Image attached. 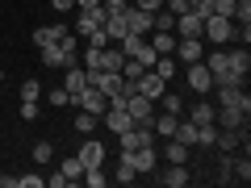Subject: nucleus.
<instances>
[{
    "label": "nucleus",
    "mask_w": 251,
    "mask_h": 188,
    "mask_svg": "<svg viewBox=\"0 0 251 188\" xmlns=\"http://www.w3.org/2000/svg\"><path fill=\"white\" fill-rule=\"evenodd\" d=\"M176 29H180V38H201V13L197 9L176 13Z\"/></svg>",
    "instance_id": "ddd939ff"
},
{
    "label": "nucleus",
    "mask_w": 251,
    "mask_h": 188,
    "mask_svg": "<svg viewBox=\"0 0 251 188\" xmlns=\"http://www.w3.org/2000/svg\"><path fill=\"white\" fill-rule=\"evenodd\" d=\"M126 113L134 117L138 125H151V117H155V100H147L143 92H134V96H126Z\"/></svg>",
    "instance_id": "39448f33"
},
{
    "label": "nucleus",
    "mask_w": 251,
    "mask_h": 188,
    "mask_svg": "<svg viewBox=\"0 0 251 188\" xmlns=\"http://www.w3.org/2000/svg\"><path fill=\"white\" fill-rule=\"evenodd\" d=\"M126 25H130V34H151V13L147 9H134V4H130V13H126Z\"/></svg>",
    "instance_id": "f3484780"
},
{
    "label": "nucleus",
    "mask_w": 251,
    "mask_h": 188,
    "mask_svg": "<svg viewBox=\"0 0 251 188\" xmlns=\"http://www.w3.org/2000/svg\"><path fill=\"white\" fill-rule=\"evenodd\" d=\"M234 21L230 17H205L201 21V38H205V42H234Z\"/></svg>",
    "instance_id": "f257e3e1"
},
{
    "label": "nucleus",
    "mask_w": 251,
    "mask_h": 188,
    "mask_svg": "<svg viewBox=\"0 0 251 188\" xmlns=\"http://www.w3.org/2000/svg\"><path fill=\"white\" fill-rule=\"evenodd\" d=\"M80 163L84 167H100V163H105V142H80Z\"/></svg>",
    "instance_id": "dca6fc26"
},
{
    "label": "nucleus",
    "mask_w": 251,
    "mask_h": 188,
    "mask_svg": "<svg viewBox=\"0 0 251 188\" xmlns=\"http://www.w3.org/2000/svg\"><path fill=\"white\" fill-rule=\"evenodd\" d=\"M188 88L193 92H201V96H209V88H214V75H209V67H205V59H197V63H188Z\"/></svg>",
    "instance_id": "20e7f679"
},
{
    "label": "nucleus",
    "mask_w": 251,
    "mask_h": 188,
    "mask_svg": "<svg viewBox=\"0 0 251 188\" xmlns=\"http://www.w3.org/2000/svg\"><path fill=\"white\" fill-rule=\"evenodd\" d=\"M113 180H117V184H134V180H138V171H134V163H130V155H122V159H117Z\"/></svg>",
    "instance_id": "393cba45"
},
{
    "label": "nucleus",
    "mask_w": 251,
    "mask_h": 188,
    "mask_svg": "<svg viewBox=\"0 0 251 188\" xmlns=\"http://www.w3.org/2000/svg\"><path fill=\"white\" fill-rule=\"evenodd\" d=\"M163 159L168 163H188V146L176 142V138H163Z\"/></svg>",
    "instance_id": "4be33fe9"
},
{
    "label": "nucleus",
    "mask_w": 251,
    "mask_h": 188,
    "mask_svg": "<svg viewBox=\"0 0 251 188\" xmlns=\"http://www.w3.org/2000/svg\"><path fill=\"white\" fill-rule=\"evenodd\" d=\"M97 25H105V9H100V4H97V9H80V13H75V29H72V34L75 38H88Z\"/></svg>",
    "instance_id": "423d86ee"
},
{
    "label": "nucleus",
    "mask_w": 251,
    "mask_h": 188,
    "mask_svg": "<svg viewBox=\"0 0 251 188\" xmlns=\"http://www.w3.org/2000/svg\"><path fill=\"white\" fill-rule=\"evenodd\" d=\"M88 46H109V34H105V25H97L88 34Z\"/></svg>",
    "instance_id": "c9c22d12"
},
{
    "label": "nucleus",
    "mask_w": 251,
    "mask_h": 188,
    "mask_svg": "<svg viewBox=\"0 0 251 188\" xmlns=\"http://www.w3.org/2000/svg\"><path fill=\"white\" fill-rule=\"evenodd\" d=\"M214 88H218V109H226V105H247L251 109V96H247L243 84H214Z\"/></svg>",
    "instance_id": "6e6552de"
},
{
    "label": "nucleus",
    "mask_w": 251,
    "mask_h": 188,
    "mask_svg": "<svg viewBox=\"0 0 251 188\" xmlns=\"http://www.w3.org/2000/svg\"><path fill=\"white\" fill-rule=\"evenodd\" d=\"M46 176H17V188H42Z\"/></svg>",
    "instance_id": "e433bc0d"
},
{
    "label": "nucleus",
    "mask_w": 251,
    "mask_h": 188,
    "mask_svg": "<svg viewBox=\"0 0 251 188\" xmlns=\"http://www.w3.org/2000/svg\"><path fill=\"white\" fill-rule=\"evenodd\" d=\"M147 42H151L155 54H172V50H176V34H172V29H151Z\"/></svg>",
    "instance_id": "2eb2a0df"
},
{
    "label": "nucleus",
    "mask_w": 251,
    "mask_h": 188,
    "mask_svg": "<svg viewBox=\"0 0 251 188\" xmlns=\"http://www.w3.org/2000/svg\"><path fill=\"white\" fill-rule=\"evenodd\" d=\"M38 109H42L38 100H21V117H25V121H34V117H38Z\"/></svg>",
    "instance_id": "4c0bfd02"
},
{
    "label": "nucleus",
    "mask_w": 251,
    "mask_h": 188,
    "mask_svg": "<svg viewBox=\"0 0 251 188\" xmlns=\"http://www.w3.org/2000/svg\"><path fill=\"white\" fill-rule=\"evenodd\" d=\"M134 9H147V13H155V9H163V0H134Z\"/></svg>",
    "instance_id": "a19ab883"
},
{
    "label": "nucleus",
    "mask_w": 251,
    "mask_h": 188,
    "mask_svg": "<svg viewBox=\"0 0 251 188\" xmlns=\"http://www.w3.org/2000/svg\"><path fill=\"white\" fill-rule=\"evenodd\" d=\"M97 121H100L97 113H84V109L75 113V130H80V134H92V130H97Z\"/></svg>",
    "instance_id": "473e14b6"
},
{
    "label": "nucleus",
    "mask_w": 251,
    "mask_h": 188,
    "mask_svg": "<svg viewBox=\"0 0 251 188\" xmlns=\"http://www.w3.org/2000/svg\"><path fill=\"white\" fill-rule=\"evenodd\" d=\"M226 59H230V71L247 80V71H251V54H247V46H234V50H226Z\"/></svg>",
    "instance_id": "a211bd4d"
},
{
    "label": "nucleus",
    "mask_w": 251,
    "mask_h": 188,
    "mask_svg": "<svg viewBox=\"0 0 251 188\" xmlns=\"http://www.w3.org/2000/svg\"><path fill=\"white\" fill-rule=\"evenodd\" d=\"M0 80H4V71H0Z\"/></svg>",
    "instance_id": "a18cd8bd"
},
{
    "label": "nucleus",
    "mask_w": 251,
    "mask_h": 188,
    "mask_svg": "<svg viewBox=\"0 0 251 188\" xmlns=\"http://www.w3.org/2000/svg\"><path fill=\"white\" fill-rule=\"evenodd\" d=\"M50 155H54L50 142H34V159H38V163H50Z\"/></svg>",
    "instance_id": "f704fd0d"
},
{
    "label": "nucleus",
    "mask_w": 251,
    "mask_h": 188,
    "mask_svg": "<svg viewBox=\"0 0 251 188\" xmlns=\"http://www.w3.org/2000/svg\"><path fill=\"white\" fill-rule=\"evenodd\" d=\"M134 84H138V92H143V96H147V100H159V96H163V92H168V84H163V80H159V75H155V71H151V67H147V71H143V75H138V80H134Z\"/></svg>",
    "instance_id": "f8f14e48"
},
{
    "label": "nucleus",
    "mask_w": 251,
    "mask_h": 188,
    "mask_svg": "<svg viewBox=\"0 0 251 188\" xmlns=\"http://www.w3.org/2000/svg\"><path fill=\"white\" fill-rule=\"evenodd\" d=\"M214 146H218V151H226V155H234L239 146L247 151V130H218V134H214Z\"/></svg>",
    "instance_id": "9d476101"
},
{
    "label": "nucleus",
    "mask_w": 251,
    "mask_h": 188,
    "mask_svg": "<svg viewBox=\"0 0 251 188\" xmlns=\"http://www.w3.org/2000/svg\"><path fill=\"white\" fill-rule=\"evenodd\" d=\"M172 138H176V142H184L188 151H193V146H197V125L188 121V117H180V121H176V134H172Z\"/></svg>",
    "instance_id": "412c9836"
},
{
    "label": "nucleus",
    "mask_w": 251,
    "mask_h": 188,
    "mask_svg": "<svg viewBox=\"0 0 251 188\" xmlns=\"http://www.w3.org/2000/svg\"><path fill=\"white\" fill-rule=\"evenodd\" d=\"M59 171L67 176V184H80V180H84V163H80V155H72V159H63V163H59Z\"/></svg>",
    "instance_id": "b1692460"
},
{
    "label": "nucleus",
    "mask_w": 251,
    "mask_h": 188,
    "mask_svg": "<svg viewBox=\"0 0 251 188\" xmlns=\"http://www.w3.org/2000/svg\"><path fill=\"white\" fill-rule=\"evenodd\" d=\"M72 105H75V109H84V113H97V117H100V113L109 109V96H105V92H97V88H84L80 96L72 100Z\"/></svg>",
    "instance_id": "1a4fd4ad"
},
{
    "label": "nucleus",
    "mask_w": 251,
    "mask_h": 188,
    "mask_svg": "<svg viewBox=\"0 0 251 188\" xmlns=\"http://www.w3.org/2000/svg\"><path fill=\"white\" fill-rule=\"evenodd\" d=\"M172 54H176L184 67H188V63H197V59H205V38H180Z\"/></svg>",
    "instance_id": "0eeeda50"
},
{
    "label": "nucleus",
    "mask_w": 251,
    "mask_h": 188,
    "mask_svg": "<svg viewBox=\"0 0 251 188\" xmlns=\"http://www.w3.org/2000/svg\"><path fill=\"white\" fill-rule=\"evenodd\" d=\"M46 184H50V188H67V176H63V171H59V176H46Z\"/></svg>",
    "instance_id": "79ce46f5"
},
{
    "label": "nucleus",
    "mask_w": 251,
    "mask_h": 188,
    "mask_svg": "<svg viewBox=\"0 0 251 188\" xmlns=\"http://www.w3.org/2000/svg\"><path fill=\"white\" fill-rule=\"evenodd\" d=\"M130 163H134V171H138V176H151V171H155V163H159V151H155V142L134 146V151H130Z\"/></svg>",
    "instance_id": "7ed1b4c3"
},
{
    "label": "nucleus",
    "mask_w": 251,
    "mask_h": 188,
    "mask_svg": "<svg viewBox=\"0 0 251 188\" xmlns=\"http://www.w3.org/2000/svg\"><path fill=\"white\" fill-rule=\"evenodd\" d=\"M151 71H155V75H159V80H163V84H168V80H172V75H176V54H159V59H155V63H151Z\"/></svg>",
    "instance_id": "5701e85b"
},
{
    "label": "nucleus",
    "mask_w": 251,
    "mask_h": 188,
    "mask_svg": "<svg viewBox=\"0 0 251 188\" xmlns=\"http://www.w3.org/2000/svg\"><path fill=\"white\" fill-rule=\"evenodd\" d=\"M247 105H226L214 113V125H222V130H247Z\"/></svg>",
    "instance_id": "f03ea898"
},
{
    "label": "nucleus",
    "mask_w": 251,
    "mask_h": 188,
    "mask_svg": "<svg viewBox=\"0 0 251 188\" xmlns=\"http://www.w3.org/2000/svg\"><path fill=\"white\" fill-rule=\"evenodd\" d=\"M214 113H218V105L201 100V105H193V109H188V121H193V125H214Z\"/></svg>",
    "instance_id": "6ab92c4d"
},
{
    "label": "nucleus",
    "mask_w": 251,
    "mask_h": 188,
    "mask_svg": "<svg viewBox=\"0 0 251 188\" xmlns=\"http://www.w3.org/2000/svg\"><path fill=\"white\" fill-rule=\"evenodd\" d=\"M63 88H67V96H72V100L88 88V71H84L80 63H75V67H63Z\"/></svg>",
    "instance_id": "9b49d317"
},
{
    "label": "nucleus",
    "mask_w": 251,
    "mask_h": 188,
    "mask_svg": "<svg viewBox=\"0 0 251 188\" xmlns=\"http://www.w3.org/2000/svg\"><path fill=\"white\" fill-rule=\"evenodd\" d=\"M230 176L239 180V184H247V180H251V159H247V151H243L239 159H234V171H230Z\"/></svg>",
    "instance_id": "7c9ffc66"
},
{
    "label": "nucleus",
    "mask_w": 251,
    "mask_h": 188,
    "mask_svg": "<svg viewBox=\"0 0 251 188\" xmlns=\"http://www.w3.org/2000/svg\"><path fill=\"white\" fill-rule=\"evenodd\" d=\"M38 96H42V84H38V80H25V84H21V100H38Z\"/></svg>",
    "instance_id": "72a5a7b5"
},
{
    "label": "nucleus",
    "mask_w": 251,
    "mask_h": 188,
    "mask_svg": "<svg viewBox=\"0 0 251 188\" xmlns=\"http://www.w3.org/2000/svg\"><path fill=\"white\" fill-rule=\"evenodd\" d=\"M63 34H67V25H63V21H54V25H38V29H34V42L46 46V42H59Z\"/></svg>",
    "instance_id": "aec40b11"
},
{
    "label": "nucleus",
    "mask_w": 251,
    "mask_h": 188,
    "mask_svg": "<svg viewBox=\"0 0 251 188\" xmlns=\"http://www.w3.org/2000/svg\"><path fill=\"white\" fill-rule=\"evenodd\" d=\"M188 180H193V176H188V163H168V171L159 176V184L163 188H184Z\"/></svg>",
    "instance_id": "4468645a"
},
{
    "label": "nucleus",
    "mask_w": 251,
    "mask_h": 188,
    "mask_svg": "<svg viewBox=\"0 0 251 188\" xmlns=\"http://www.w3.org/2000/svg\"><path fill=\"white\" fill-rule=\"evenodd\" d=\"M100 9H105V17H126L130 13V0H100Z\"/></svg>",
    "instance_id": "2f4dec72"
},
{
    "label": "nucleus",
    "mask_w": 251,
    "mask_h": 188,
    "mask_svg": "<svg viewBox=\"0 0 251 188\" xmlns=\"http://www.w3.org/2000/svg\"><path fill=\"white\" fill-rule=\"evenodd\" d=\"M184 4H188V9H193V4H197V0H184Z\"/></svg>",
    "instance_id": "c03bdc74"
},
{
    "label": "nucleus",
    "mask_w": 251,
    "mask_h": 188,
    "mask_svg": "<svg viewBox=\"0 0 251 188\" xmlns=\"http://www.w3.org/2000/svg\"><path fill=\"white\" fill-rule=\"evenodd\" d=\"M230 171H234V159L222 151V159H218V176H214V184H230V180H234Z\"/></svg>",
    "instance_id": "c85d7f7f"
},
{
    "label": "nucleus",
    "mask_w": 251,
    "mask_h": 188,
    "mask_svg": "<svg viewBox=\"0 0 251 188\" xmlns=\"http://www.w3.org/2000/svg\"><path fill=\"white\" fill-rule=\"evenodd\" d=\"M105 34H109V42H122V38L130 34V25H126V17H105Z\"/></svg>",
    "instance_id": "a878e982"
},
{
    "label": "nucleus",
    "mask_w": 251,
    "mask_h": 188,
    "mask_svg": "<svg viewBox=\"0 0 251 188\" xmlns=\"http://www.w3.org/2000/svg\"><path fill=\"white\" fill-rule=\"evenodd\" d=\"M100 0H75V9H97Z\"/></svg>",
    "instance_id": "37998d69"
},
{
    "label": "nucleus",
    "mask_w": 251,
    "mask_h": 188,
    "mask_svg": "<svg viewBox=\"0 0 251 188\" xmlns=\"http://www.w3.org/2000/svg\"><path fill=\"white\" fill-rule=\"evenodd\" d=\"M205 67H209V75H222V71H230V59H226V50H214Z\"/></svg>",
    "instance_id": "c756f323"
},
{
    "label": "nucleus",
    "mask_w": 251,
    "mask_h": 188,
    "mask_svg": "<svg viewBox=\"0 0 251 188\" xmlns=\"http://www.w3.org/2000/svg\"><path fill=\"white\" fill-rule=\"evenodd\" d=\"M84 184H88V188H105V184H109L105 163H100V167H84Z\"/></svg>",
    "instance_id": "cd10ccee"
},
{
    "label": "nucleus",
    "mask_w": 251,
    "mask_h": 188,
    "mask_svg": "<svg viewBox=\"0 0 251 188\" xmlns=\"http://www.w3.org/2000/svg\"><path fill=\"white\" fill-rule=\"evenodd\" d=\"M50 9H54V13H72L75 0H50Z\"/></svg>",
    "instance_id": "ea45409f"
},
{
    "label": "nucleus",
    "mask_w": 251,
    "mask_h": 188,
    "mask_svg": "<svg viewBox=\"0 0 251 188\" xmlns=\"http://www.w3.org/2000/svg\"><path fill=\"white\" fill-rule=\"evenodd\" d=\"M155 109H168V113H184V100H180V92H163V96L155 100Z\"/></svg>",
    "instance_id": "bb28decb"
},
{
    "label": "nucleus",
    "mask_w": 251,
    "mask_h": 188,
    "mask_svg": "<svg viewBox=\"0 0 251 188\" xmlns=\"http://www.w3.org/2000/svg\"><path fill=\"white\" fill-rule=\"evenodd\" d=\"M130 4H134V0H130Z\"/></svg>",
    "instance_id": "49530a36"
},
{
    "label": "nucleus",
    "mask_w": 251,
    "mask_h": 188,
    "mask_svg": "<svg viewBox=\"0 0 251 188\" xmlns=\"http://www.w3.org/2000/svg\"><path fill=\"white\" fill-rule=\"evenodd\" d=\"M46 100H50V105H72V96H67V88H54V92H50Z\"/></svg>",
    "instance_id": "58836bf2"
}]
</instances>
